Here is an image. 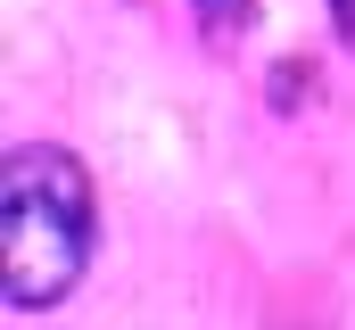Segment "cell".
Instances as JSON below:
<instances>
[{"instance_id":"cell-1","label":"cell","mask_w":355,"mask_h":330,"mask_svg":"<svg viewBox=\"0 0 355 330\" xmlns=\"http://www.w3.org/2000/svg\"><path fill=\"white\" fill-rule=\"evenodd\" d=\"M99 240V198L91 173L50 141H17L0 165V264H8V306L42 314L91 272Z\"/></svg>"},{"instance_id":"cell-3","label":"cell","mask_w":355,"mask_h":330,"mask_svg":"<svg viewBox=\"0 0 355 330\" xmlns=\"http://www.w3.org/2000/svg\"><path fill=\"white\" fill-rule=\"evenodd\" d=\"M331 17H339V42H355V0H331Z\"/></svg>"},{"instance_id":"cell-2","label":"cell","mask_w":355,"mask_h":330,"mask_svg":"<svg viewBox=\"0 0 355 330\" xmlns=\"http://www.w3.org/2000/svg\"><path fill=\"white\" fill-rule=\"evenodd\" d=\"M190 8H198L207 42H240V33H248V17H257V0H190Z\"/></svg>"}]
</instances>
